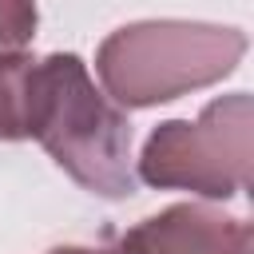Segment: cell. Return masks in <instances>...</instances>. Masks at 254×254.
<instances>
[{
	"label": "cell",
	"mask_w": 254,
	"mask_h": 254,
	"mask_svg": "<svg viewBox=\"0 0 254 254\" xmlns=\"http://www.w3.org/2000/svg\"><path fill=\"white\" fill-rule=\"evenodd\" d=\"M36 60L28 52H0V139H28V91Z\"/></svg>",
	"instance_id": "obj_5"
},
{
	"label": "cell",
	"mask_w": 254,
	"mask_h": 254,
	"mask_svg": "<svg viewBox=\"0 0 254 254\" xmlns=\"http://www.w3.org/2000/svg\"><path fill=\"white\" fill-rule=\"evenodd\" d=\"M48 254H123V250L115 242V246H52Z\"/></svg>",
	"instance_id": "obj_7"
},
{
	"label": "cell",
	"mask_w": 254,
	"mask_h": 254,
	"mask_svg": "<svg viewBox=\"0 0 254 254\" xmlns=\"http://www.w3.org/2000/svg\"><path fill=\"white\" fill-rule=\"evenodd\" d=\"M40 28L36 0H0V52H28Z\"/></svg>",
	"instance_id": "obj_6"
},
{
	"label": "cell",
	"mask_w": 254,
	"mask_h": 254,
	"mask_svg": "<svg viewBox=\"0 0 254 254\" xmlns=\"http://www.w3.org/2000/svg\"><path fill=\"white\" fill-rule=\"evenodd\" d=\"M246 32L206 20H135L95 52L103 95L119 107H155L226 79L246 56Z\"/></svg>",
	"instance_id": "obj_2"
},
{
	"label": "cell",
	"mask_w": 254,
	"mask_h": 254,
	"mask_svg": "<svg viewBox=\"0 0 254 254\" xmlns=\"http://www.w3.org/2000/svg\"><path fill=\"white\" fill-rule=\"evenodd\" d=\"M254 175V103L250 91L218 95L190 119H163L139 155V175L155 190H190L198 198H234Z\"/></svg>",
	"instance_id": "obj_3"
},
{
	"label": "cell",
	"mask_w": 254,
	"mask_h": 254,
	"mask_svg": "<svg viewBox=\"0 0 254 254\" xmlns=\"http://www.w3.org/2000/svg\"><path fill=\"white\" fill-rule=\"evenodd\" d=\"M28 139H36L64 175L99 198H131L139 187L131 167V119L95 87L75 52L36 60Z\"/></svg>",
	"instance_id": "obj_1"
},
{
	"label": "cell",
	"mask_w": 254,
	"mask_h": 254,
	"mask_svg": "<svg viewBox=\"0 0 254 254\" xmlns=\"http://www.w3.org/2000/svg\"><path fill=\"white\" fill-rule=\"evenodd\" d=\"M250 222L202 202H171L119 234L123 254H250Z\"/></svg>",
	"instance_id": "obj_4"
}]
</instances>
